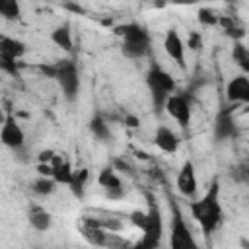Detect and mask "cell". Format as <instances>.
I'll return each instance as SVG.
<instances>
[{
    "label": "cell",
    "mask_w": 249,
    "mask_h": 249,
    "mask_svg": "<svg viewBox=\"0 0 249 249\" xmlns=\"http://www.w3.org/2000/svg\"><path fill=\"white\" fill-rule=\"evenodd\" d=\"M89 132L93 134V138H97L99 142H109L113 138V132L105 121V117L101 113H95L91 119H89Z\"/></svg>",
    "instance_id": "obj_20"
},
{
    "label": "cell",
    "mask_w": 249,
    "mask_h": 249,
    "mask_svg": "<svg viewBox=\"0 0 249 249\" xmlns=\"http://www.w3.org/2000/svg\"><path fill=\"white\" fill-rule=\"evenodd\" d=\"M218 25L222 27L226 37L233 39V43H239L243 39V35H245V27L241 25V21L235 16H220Z\"/></svg>",
    "instance_id": "obj_18"
},
{
    "label": "cell",
    "mask_w": 249,
    "mask_h": 249,
    "mask_svg": "<svg viewBox=\"0 0 249 249\" xmlns=\"http://www.w3.org/2000/svg\"><path fill=\"white\" fill-rule=\"evenodd\" d=\"M146 86H148V91H150V97H152L154 111L161 113L165 109L167 99L177 89L175 78L165 68H161L160 64H152L148 68V72H146Z\"/></svg>",
    "instance_id": "obj_3"
},
{
    "label": "cell",
    "mask_w": 249,
    "mask_h": 249,
    "mask_svg": "<svg viewBox=\"0 0 249 249\" xmlns=\"http://www.w3.org/2000/svg\"><path fill=\"white\" fill-rule=\"evenodd\" d=\"M177 191L189 198V200H195L196 193H198V181H196V169H195V163L191 160H185L179 173H177Z\"/></svg>",
    "instance_id": "obj_9"
},
{
    "label": "cell",
    "mask_w": 249,
    "mask_h": 249,
    "mask_svg": "<svg viewBox=\"0 0 249 249\" xmlns=\"http://www.w3.org/2000/svg\"><path fill=\"white\" fill-rule=\"evenodd\" d=\"M146 218H148V214H146V210H132L130 212V224L134 226V228H138V230H142L144 226H146Z\"/></svg>",
    "instance_id": "obj_27"
},
{
    "label": "cell",
    "mask_w": 249,
    "mask_h": 249,
    "mask_svg": "<svg viewBox=\"0 0 249 249\" xmlns=\"http://www.w3.org/2000/svg\"><path fill=\"white\" fill-rule=\"evenodd\" d=\"M231 60L237 64V68L241 70V74L249 76V47L239 43H233L231 47Z\"/></svg>",
    "instance_id": "obj_22"
},
{
    "label": "cell",
    "mask_w": 249,
    "mask_h": 249,
    "mask_svg": "<svg viewBox=\"0 0 249 249\" xmlns=\"http://www.w3.org/2000/svg\"><path fill=\"white\" fill-rule=\"evenodd\" d=\"M146 198H148L146 226L142 228V237L130 249H160L161 239H163V216H161V210H160V206H158V202L154 200L152 195H146Z\"/></svg>",
    "instance_id": "obj_4"
},
{
    "label": "cell",
    "mask_w": 249,
    "mask_h": 249,
    "mask_svg": "<svg viewBox=\"0 0 249 249\" xmlns=\"http://www.w3.org/2000/svg\"><path fill=\"white\" fill-rule=\"evenodd\" d=\"M0 16L8 21L19 19L21 18V6L16 0H2L0 2Z\"/></svg>",
    "instance_id": "obj_24"
},
{
    "label": "cell",
    "mask_w": 249,
    "mask_h": 249,
    "mask_svg": "<svg viewBox=\"0 0 249 249\" xmlns=\"http://www.w3.org/2000/svg\"><path fill=\"white\" fill-rule=\"evenodd\" d=\"M49 39L58 47V49H62L64 53H72L74 51V41H72V29H70V25L64 21V23H58L53 31H51V35H49Z\"/></svg>",
    "instance_id": "obj_17"
},
{
    "label": "cell",
    "mask_w": 249,
    "mask_h": 249,
    "mask_svg": "<svg viewBox=\"0 0 249 249\" xmlns=\"http://www.w3.org/2000/svg\"><path fill=\"white\" fill-rule=\"evenodd\" d=\"M27 222L35 231H47L53 226V214L45 206H41L37 202H29V206H27Z\"/></svg>",
    "instance_id": "obj_15"
},
{
    "label": "cell",
    "mask_w": 249,
    "mask_h": 249,
    "mask_svg": "<svg viewBox=\"0 0 249 249\" xmlns=\"http://www.w3.org/2000/svg\"><path fill=\"white\" fill-rule=\"evenodd\" d=\"M235 136H237V123L230 109H222L214 121V138L218 142H226Z\"/></svg>",
    "instance_id": "obj_13"
},
{
    "label": "cell",
    "mask_w": 249,
    "mask_h": 249,
    "mask_svg": "<svg viewBox=\"0 0 249 249\" xmlns=\"http://www.w3.org/2000/svg\"><path fill=\"white\" fill-rule=\"evenodd\" d=\"M169 249H198L195 233L191 231L183 212L177 204L171 206V228H169Z\"/></svg>",
    "instance_id": "obj_6"
},
{
    "label": "cell",
    "mask_w": 249,
    "mask_h": 249,
    "mask_svg": "<svg viewBox=\"0 0 249 249\" xmlns=\"http://www.w3.org/2000/svg\"><path fill=\"white\" fill-rule=\"evenodd\" d=\"M183 130H187L191 126V117H193V109H191V99L183 93H173L163 109Z\"/></svg>",
    "instance_id": "obj_7"
},
{
    "label": "cell",
    "mask_w": 249,
    "mask_h": 249,
    "mask_svg": "<svg viewBox=\"0 0 249 249\" xmlns=\"http://www.w3.org/2000/svg\"><path fill=\"white\" fill-rule=\"evenodd\" d=\"M189 210L206 237H210L220 228L224 220V210L220 202V181L216 177L210 181L206 193L200 198H195L189 202Z\"/></svg>",
    "instance_id": "obj_1"
},
{
    "label": "cell",
    "mask_w": 249,
    "mask_h": 249,
    "mask_svg": "<svg viewBox=\"0 0 249 249\" xmlns=\"http://www.w3.org/2000/svg\"><path fill=\"white\" fill-rule=\"evenodd\" d=\"M196 19H198L202 25L214 27V25H218L220 16H218V14H216L212 8H198V12H196Z\"/></svg>",
    "instance_id": "obj_25"
},
{
    "label": "cell",
    "mask_w": 249,
    "mask_h": 249,
    "mask_svg": "<svg viewBox=\"0 0 249 249\" xmlns=\"http://www.w3.org/2000/svg\"><path fill=\"white\" fill-rule=\"evenodd\" d=\"M88 179H89V171H88L86 167L74 171V177H72L68 189H70V193H72L76 198H84L86 187H88Z\"/></svg>",
    "instance_id": "obj_21"
},
{
    "label": "cell",
    "mask_w": 249,
    "mask_h": 249,
    "mask_svg": "<svg viewBox=\"0 0 249 249\" xmlns=\"http://www.w3.org/2000/svg\"><path fill=\"white\" fill-rule=\"evenodd\" d=\"M25 53H27V47L23 41H19L16 37H8V35L0 37V58H8V60L18 62Z\"/></svg>",
    "instance_id": "obj_16"
},
{
    "label": "cell",
    "mask_w": 249,
    "mask_h": 249,
    "mask_svg": "<svg viewBox=\"0 0 249 249\" xmlns=\"http://www.w3.org/2000/svg\"><path fill=\"white\" fill-rule=\"evenodd\" d=\"M163 51L179 66V70L187 68V62H185V41H183V37L179 35L177 29H167L165 31V35H163Z\"/></svg>",
    "instance_id": "obj_11"
},
{
    "label": "cell",
    "mask_w": 249,
    "mask_h": 249,
    "mask_svg": "<svg viewBox=\"0 0 249 249\" xmlns=\"http://www.w3.org/2000/svg\"><path fill=\"white\" fill-rule=\"evenodd\" d=\"M179 136L173 128L165 126V124H160L154 132V144L158 150H161L163 154H175L179 150Z\"/></svg>",
    "instance_id": "obj_14"
},
{
    "label": "cell",
    "mask_w": 249,
    "mask_h": 249,
    "mask_svg": "<svg viewBox=\"0 0 249 249\" xmlns=\"http://www.w3.org/2000/svg\"><path fill=\"white\" fill-rule=\"evenodd\" d=\"M0 68L10 74V76H18V62L16 60H8V58H0Z\"/></svg>",
    "instance_id": "obj_28"
},
{
    "label": "cell",
    "mask_w": 249,
    "mask_h": 249,
    "mask_svg": "<svg viewBox=\"0 0 249 249\" xmlns=\"http://www.w3.org/2000/svg\"><path fill=\"white\" fill-rule=\"evenodd\" d=\"M56 187H58V183L53 177H41V175L31 183V191L37 196H51V195H54Z\"/></svg>",
    "instance_id": "obj_23"
},
{
    "label": "cell",
    "mask_w": 249,
    "mask_h": 249,
    "mask_svg": "<svg viewBox=\"0 0 249 249\" xmlns=\"http://www.w3.org/2000/svg\"><path fill=\"white\" fill-rule=\"evenodd\" d=\"M231 179L237 183H249V163L241 161L231 167Z\"/></svg>",
    "instance_id": "obj_26"
},
{
    "label": "cell",
    "mask_w": 249,
    "mask_h": 249,
    "mask_svg": "<svg viewBox=\"0 0 249 249\" xmlns=\"http://www.w3.org/2000/svg\"><path fill=\"white\" fill-rule=\"evenodd\" d=\"M0 140L6 148H10L12 152H19L25 148V132L23 128L18 124L14 115H6L2 121V128H0Z\"/></svg>",
    "instance_id": "obj_8"
},
{
    "label": "cell",
    "mask_w": 249,
    "mask_h": 249,
    "mask_svg": "<svg viewBox=\"0 0 249 249\" xmlns=\"http://www.w3.org/2000/svg\"><path fill=\"white\" fill-rule=\"evenodd\" d=\"M115 35L121 37V53L126 58H144L150 53L152 37L148 29L136 21H128L115 27Z\"/></svg>",
    "instance_id": "obj_2"
},
{
    "label": "cell",
    "mask_w": 249,
    "mask_h": 249,
    "mask_svg": "<svg viewBox=\"0 0 249 249\" xmlns=\"http://www.w3.org/2000/svg\"><path fill=\"white\" fill-rule=\"evenodd\" d=\"M56 66V72H54V80L62 91V97L66 101H76L78 99V93H80V70H78V64L74 58H62L58 62H54Z\"/></svg>",
    "instance_id": "obj_5"
},
{
    "label": "cell",
    "mask_w": 249,
    "mask_h": 249,
    "mask_svg": "<svg viewBox=\"0 0 249 249\" xmlns=\"http://www.w3.org/2000/svg\"><path fill=\"white\" fill-rule=\"evenodd\" d=\"M53 165V179L58 183V185H70L72 177H74V167L70 165L68 160H62L60 156L54 158V161L51 163Z\"/></svg>",
    "instance_id": "obj_19"
},
{
    "label": "cell",
    "mask_w": 249,
    "mask_h": 249,
    "mask_svg": "<svg viewBox=\"0 0 249 249\" xmlns=\"http://www.w3.org/2000/svg\"><path fill=\"white\" fill-rule=\"evenodd\" d=\"M97 185L103 189V195L109 200H121V198H124L123 181H121V177L115 173V169L111 165L109 167H103L97 173Z\"/></svg>",
    "instance_id": "obj_10"
},
{
    "label": "cell",
    "mask_w": 249,
    "mask_h": 249,
    "mask_svg": "<svg viewBox=\"0 0 249 249\" xmlns=\"http://www.w3.org/2000/svg\"><path fill=\"white\" fill-rule=\"evenodd\" d=\"M124 124L130 126V128H136V126L140 124V121H138L134 115H126V117H124Z\"/></svg>",
    "instance_id": "obj_31"
},
{
    "label": "cell",
    "mask_w": 249,
    "mask_h": 249,
    "mask_svg": "<svg viewBox=\"0 0 249 249\" xmlns=\"http://www.w3.org/2000/svg\"><path fill=\"white\" fill-rule=\"evenodd\" d=\"M226 99L230 103H245L249 105V76L237 74L226 84Z\"/></svg>",
    "instance_id": "obj_12"
},
{
    "label": "cell",
    "mask_w": 249,
    "mask_h": 249,
    "mask_svg": "<svg viewBox=\"0 0 249 249\" xmlns=\"http://www.w3.org/2000/svg\"><path fill=\"white\" fill-rule=\"evenodd\" d=\"M54 158H56V152L54 150H41L37 160H39V163H53Z\"/></svg>",
    "instance_id": "obj_30"
},
{
    "label": "cell",
    "mask_w": 249,
    "mask_h": 249,
    "mask_svg": "<svg viewBox=\"0 0 249 249\" xmlns=\"http://www.w3.org/2000/svg\"><path fill=\"white\" fill-rule=\"evenodd\" d=\"M187 47H189V49H193V51L200 49V47H202V37H200L198 33H195V31H193V33L189 35V39H187Z\"/></svg>",
    "instance_id": "obj_29"
}]
</instances>
